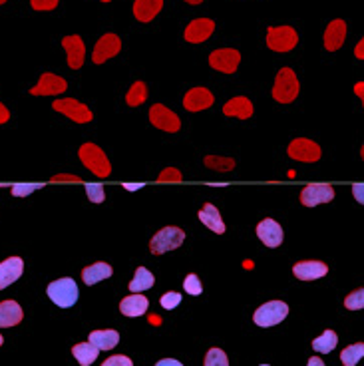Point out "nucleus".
Returning a JSON list of instances; mask_svg holds the SVG:
<instances>
[{
  "label": "nucleus",
  "instance_id": "1",
  "mask_svg": "<svg viewBox=\"0 0 364 366\" xmlns=\"http://www.w3.org/2000/svg\"><path fill=\"white\" fill-rule=\"evenodd\" d=\"M78 156H80V161L84 163L88 170L92 173H96V177H108L109 171H112V165H109L106 154L96 146V144H84L78 149Z\"/></svg>",
  "mask_w": 364,
  "mask_h": 366
},
{
  "label": "nucleus",
  "instance_id": "2",
  "mask_svg": "<svg viewBox=\"0 0 364 366\" xmlns=\"http://www.w3.org/2000/svg\"><path fill=\"white\" fill-rule=\"evenodd\" d=\"M299 96V80L291 68H281L275 86H273V98L279 104H291L292 100Z\"/></svg>",
  "mask_w": 364,
  "mask_h": 366
},
{
  "label": "nucleus",
  "instance_id": "3",
  "mask_svg": "<svg viewBox=\"0 0 364 366\" xmlns=\"http://www.w3.org/2000/svg\"><path fill=\"white\" fill-rule=\"evenodd\" d=\"M185 241V233L180 229V227H163L159 229L151 241H149V251L154 255H163L168 251H173L177 247H182V243Z\"/></svg>",
  "mask_w": 364,
  "mask_h": 366
},
{
  "label": "nucleus",
  "instance_id": "4",
  "mask_svg": "<svg viewBox=\"0 0 364 366\" xmlns=\"http://www.w3.org/2000/svg\"><path fill=\"white\" fill-rule=\"evenodd\" d=\"M46 293L52 299V303L62 306V309L76 305V301H78V287H76V283L70 277H64V279L50 283Z\"/></svg>",
  "mask_w": 364,
  "mask_h": 366
},
{
  "label": "nucleus",
  "instance_id": "5",
  "mask_svg": "<svg viewBox=\"0 0 364 366\" xmlns=\"http://www.w3.org/2000/svg\"><path fill=\"white\" fill-rule=\"evenodd\" d=\"M289 315V306L283 301H271V303H265L261 305L255 311L253 315V320H255L257 327H263V329H269V327H275L283 323Z\"/></svg>",
  "mask_w": 364,
  "mask_h": 366
},
{
  "label": "nucleus",
  "instance_id": "6",
  "mask_svg": "<svg viewBox=\"0 0 364 366\" xmlns=\"http://www.w3.org/2000/svg\"><path fill=\"white\" fill-rule=\"evenodd\" d=\"M299 44V34L291 26H277L267 30V46L273 52H291Z\"/></svg>",
  "mask_w": 364,
  "mask_h": 366
},
{
  "label": "nucleus",
  "instance_id": "7",
  "mask_svg": "<svg viewBox=\"0 0 364 366\" xmlns=\"http://www.w3.org/2000/svg\"><path fill=\"white\" fill-rule=\"evenodd\" d=\"M335 199V187L328 183H309L301 191V203L304 208H316L321 203H330Z\"/></svg>",
  "mask_w": 364,
  "mask_h": 366
},
{
  "label": "nucleus",
  "instance_id": "8",
  "mask_svg": "<svg viewBox=\"0 0 364 366\" xmlns=\"http://www.w3.org/2000/svg\"><path fill=\"white\" fill-rule=\"evenodd\" d=\"M149 122L154 123L158 130L170 132V134L180 132V128H182L180 116L175 111H171L170 108H166L163 104H156V106L149 108Z\"/></svg>",
  "mask_w": 364,
  "mask_h": 366
},
{
  "label": "nucleus",
  "instance_id": "9",
  "mask_svg": "<svg viewBox=\"0 0 364 366\" xmlns=\"http://www.w3.org/2000/svg\"><path fill=\"white\" fill-rule=\"evenodd\" d=\"M52 108L56 111H60V114H64V116H68V118L76 123L92 122V111H90V108H88L86 104H82V102H78V100H56V102H52Z\"/></svg>",
  "mask_w": 364,
  "mask_h": 366
},
{
  "label": "nucleus",
  "instance_id": "10",
  "mask_svg": "<svg viewBox=\"0 0 364 366\" xmlns=\"http://www.w3.org/2000/svg\"><path fill=\"white\" fill-rule=\"evenodd\" d=\"M239 62H241L239 50L219 48L213 50V52L209 54V66H211L213 70H217V72L233 74L239 68Z\"/></svg>",
  "mask_w": 364,
  "mask_h": 366
},
{
  "label": "nucleus",
  "instance_id": "11",
  "mask_svg": "<svg viewBox=\"0 0 364 366\" xmlns=\"http://www.w3.org/2000/svg\"><path fill=\"white\" fill-rule=\"evenodd\" d=\"M323 156L321 146L315 144L313 140H304V137H297L289 144V158L295 161H303V163H313L318 161Z\"/></svg>",
  "mask_w": 364,
  "mask_h": 366
},
{
  "label": "nucleus",
  "instance_id": "12",
  "mask_svg": "<svg viewBox=\"0 0 364 366\" xmlns=\"http://www.w3.org/2000/svg\"><path fill=\"white\" fill-rule=\"evenodd\" d=\"M66 90H68V82L64 78L56 74L44 72L40 76V82L34 88H30V94L32 96H58Z\"/></svg>",
  "mask_w": 364,
  "mask_h": 366
},
{
  "label": "nucleus",
  "instance_id": "13",
  "mask_svg": "<svg viewBox=\"0 0 364 366\" xmlns=\"http://www.w3.org/2000/svg\"><path fill=\"white\" fill-rule=\"evenodd\" d=\"M120 50H121L120 36H116V34H112V32H109V34H104V36L96 42V46H94L92 62H94V64H104V62L109 60V58L118 56Z\"/></svg>",
  "mask_w": 364,
  "mask_h": 366
},
{
  "label": "nucleus",
  "instance_id": "14",
  "mask_svg": "<svg viewBox=\"0 0 364 366\" xmlns=\"http://www.w3.org/2000/svg\"><path fill=\"white\" fill-rule=\"evenodd\" d=\"M213 102H215V96H213L207 88H203V86H197V88H191V90L185 94V98H183V108L187 111H201L211 108Z\"/></svg>",
  "mask_w": 364,
  "mask_h": 366
},
{
  "label": "nucleus",
  "instance_id": "15",
  "mask_svg": "<svg viewBox=\"0 0 364 366\" xmlns=\"http://www.w3.org/2000/svg\"><path fill=\"white\" fill-rule=\"evenodd\" d=\"M213 30H215V22L211 18H195V20H191L187 25L185 32H183V38L189 44H201V42H205L207 38L213 34Z\"/></svg>",
  "mask_w": 364,
  "mask_h": 366
},
{
  "label": "nucleus",
  "instance_id": "16",
  "mask_svg": "<svg viewBox=\"0 0 364 366\" xmlns=\"http://www.w3.org/2000/svg\"><path fill=\"white\" fill-rule=\"evenodd\" d=\"M62 46H64L66 54H68V66H70L72 70H80V68L84 66L86 60L84 40L78 36V34H74V36H64L62 38Z\"/></svg>",
  "mask_w": 364,
  "mask_h": 366
},
{
  "label": "nucleus",
  "instance_id": "17",
  "mask_svg": "<svg viewBox=\"0 0 364 366\" xmlns=\"http://www.w3.org/2000/svg\"><path fill=\"white\" fill-rule=\"evenodd\" d=\"M292 273L301 281H315L327 275L328 267L323 261H299V263H295Z\"/></svg>",
  "mask_w": 364,
  "mask_h": 366
},
{
  "label": "nucleus",
  "instance_id": "18",
  "mask_svg": "<svg viewBox=\"0 0 364 366\" xmlns=\"http://www.w3.org/2000/svg\"><path fill=\"white\" fill-rule=\"evenodd\" d=\"M257 237L267 247L275 249L283 243V227L275 219H263L257 225Z\"/></svg>",
  "mask_w": 364,
  "mask_h": 366
},
{
  "label": "nucleus",
  "instance_id": "19",
  "mask_svg": "<svg viewBox=\"0 0 364 366\" xmlns=\"http://www.w3.org/2000/svg\"><path fill=\"white\" fill-rule=\"evenodd\" d=\"M22 271H25V261L20 257H11V259L2 261L0 263V289H6L16 279H20Z\"/></svg>",
  "mask_w": 364,
  "mask_h": 366
},
{
  "label": "nucleus",
  "instance_id": "20",
  "mask_svg": "<svg viewBox=\"0 0 364 366\" xmlns=\"http://www.w3.org/2000/svg\"><path fill=\"white\" fill-rule=\"evenodd\" d=\"M344 38H346V22L344 20H332L325 30V48L328 52H335V50L342 48L344 44Z\"/></svg>",
  "mask_w": 364,
  "mask_h": 366
},
{
  "label": "nucleus",
  "instance_id": "21",
  "mask_svg": "<svg viewBox=\"0 0 364 366\" xmlns=\"http://www.w3.org/2000/svg\"><path fill=\"white\" fill-rule=\"evenodd\" d=\"M25 318L22 306L16 301H2L0 303V329H11L16 327Z\"/></svg>",
  "mask_w": 364,
  "mask_h": 366
},
{
  "label": "nucleus",
  "instance_id": "22",
  "mask_svg": "<svg viewBox=\"0 0 364 366\" xmlns=\"http://www.w3.org/2000/svg\"><path fill=\"white\" fill-rule=\"evenodd\" d=\"M223 114L231 118H239V120H249L253 116V104L245 96H235L223 106Z\"/></svg>",
  "mask_w": 364,
  "mask_h": 366
},
{
  "label": "nucleus",
  "instance_id": "23",
  "mask_svg": "<svg viewBox=\"0 0 364 366\" xmlns=\"http://www.w3.org/2000/svg\"><path fill=\"white\" fill-rule=\"evenodd\" d=\"M163 8V0H135L134 16L140 22H151Z\"/></svg>",
  "mask_w": 364,
  "mask_h": 366
},
{
  "label": "nucleus",
  "instance_id": "24",
  "mask_svg": "<svg viewBox=\"0 0 364 366\" xmlns=\"http://www.w3.org/2000/svg\"><path fill=\"white\" fill-rule=\"evenodd\" d=\"M197 215H199V221L205 225L207 229H211V231L217 233V235H223V233H225V223H223V217H221L219 209L215 208L213 203H205Z\"/></svg>",
  "mask_w": 364,
  "mask_h": 366
},
{
  "label": "nucleus",
  "instance_id": "25",
  "mask_svg": "<svg viewBox=\"0 0 364 366\" xmlns=\"http://www.w3.org/2000/svg\"><path fill=\"white\" fill-rule=\"evenodd\" d=\"M147 306H149L147 297H144V294H130L120 303V311L121 315H126V317H142V315H146Z\"/></svg>",
  "mask_w": 364,
  "mask_h": 366
},
{
  "label": "nucleus",
  "instance_id": "26",
  "mask_svg": "<svg viewBox=\"0 0 364 366\" xmlns=\"http://www.w3.org/2000/svg\"><path fill=\"white\" fill-rule=\"evenodd\" d=\"M88 342H92L97 351H112L120 342V332L118 330H94V332H90Z\"/></svg>",
  "mask_w": 364,
  "mask_h": 366
},
{
  "label": "nucleus",
  "instance_id": "27",
  "mask_svg": "<svg viewBox=\"0 0 364 366\" xmlns=\"http://www.w3.org/2000/svg\"><path fill=\"white\" fill-rule=\"evenodd\" d=\"M112 265L108 263H96V265H90V267H86L82 271V279H84L86 285H96V283L104 281V279H108L112 277Z\"/></svg>",
  "mask_w": 364,
  "mask_h": 366
},
{
  "label": "nucleus",
  "instance_id": "28",
  "mask_svg": "<svg viewBox=\"0 0 364 366\" xmlns=\"http://www.w3.org/2000/svg\"><path fill=\"white\" fill-rule=\"evenodd\" d=\"M154 285H156V279H154L151 271H147L146 267H137L134 279L130 283V291L132 293H144L147 289H151Z\"/></svg>",
  "mask_w": 364,
  "mask_h": 366
},
{
  "label": "nucleus",
  "instance_id": "29",
  "mask_svg": "<svg viewBox=\"0 0 364 366\" xmlns=\"http://www.w3.org/2000/svg\"><path fill=\"white\" fill-rule=\"evenodd\" d=\"M72 354L74 358L80 362V366H90L97 358L100 351L92 342H80V344H76L72 348Z\"/></svg>",
  "mask_w": 364,
  "mask_h": 366
},
{
  "label": "nucleus",
  "instance_id": "30",
  "mask_svg": "<svg viewBox=\"0 0 364 366\" xmlns=\"http://www.w3.org/2000/svg\"><path fill=\"white\" fill-rule=\"evenodd\" d=\"M337 344H339V337H337V332H335V330H325L318 339L313 341V348H315L316 353L328 354L337 348Z\"/></svg>",
  "mask_w": 364,
  "mask_h": 366
},
{
  "label": "nucleus",
  "instance_id": "31",
  "mask_svg": "<svg viewBox=\"0 0 364 366\" xmlns=\"http://www.w3.org/2000/svg\"><path fill=\"white\" fill-rule=\"evenodd\" d=\"M364 356V342H356L346 346L342 353H340V360L344 366H356L360 362V358Z\"/></svg>",
  "mask_w": 364,
  "mask_h": 366
},
{
  "label": "nucleus",
  "instance_id": "32",
  "mask_svg": "<svg viewBox=\"0 0 364 366\" xmlns=\"http://www.w3.org/2000/svg\"><path fill=\"white\" fill-rule=\"evenodd\" d=\"M147 100V86L146 82H134V86L130 88V92L126 94V102H128V106H140V104H144Z\"/></svg>",
  "mask_w": 364,
  "mask_h": 366
},
{
  "label": "nucleus",
  "instance_id": "33",
  "mask_svg": "<svg viewBox=\"0 0 364 366\" xmlns=\"http://www.w3.org/2000/svg\"><path fill=\"white\" fill-rule=\"evenodd\" d=\"M203 163L215 171H231L235 168V159L219 158V156H209V158L203 159Z\"/></svg>",
  "mask_w": 364,
  "mask_h": 366
},
{
  "label": "nucleus",
  "instance_id": "34",
  "mask_svg": "<svg viewBox=\"0 0 364 366\" xmlns=\"http://www.w3.org/2000/svg\"><path fill=\"white\" fill-rule=\"evenodd\" d=\"M203 366H229V358L221 348H209L205 354Z\"/></svg>",
  "mask_w": 364,
  "mask_h": 366
},
{
  "label": "nucleus",
  "instance_id": "35",
  "mask_svg": "<svg viewBox=\"0 0 364 366\" xmlns=\"http://www.w3.org/2000/svg\"><path fill=\"white\" fill-rule=\"evenodd\" d=\"M183 289H185V293L191 294V297H199V294L203 293V285L199 281V277L197 275H187L185 277V281H183Z\"/></svg>",
  "mask_w": 364,
  "mask_h": 366
},
{
  "label": "nucleus",
  "instance_id": "36",
  "mask_svg": "<svg viewBox=\"0 0 364 366\" xmlns=\"http://www.w3.org/2000/svg\"><path fill=\"white\" fill-rule=\"evenodd\" d=\"M86 194H88V199L92 203H102L106 199V191H104L102 183H88L86 185Z\"/></svg>",
  "mask_w": 364,
  "mask_h": 366
},
{
  "label": "nucleus",
  "instance_id": "37",
  "mask_svg": "<svg viewBox=\"0 0 364 366\" xmlns=\"http://www.w3.org/2000/svg\"><path fill=\"white\" fill-rule=\"evenodd\" d=\"M344 306L349 309V311H360L364 306V291L363 289H356L354 293L346 294V299H344Z\"/></svg>",
  "mask_w": 364,
  "mask_h": 366
},
{
  "label": "nucleus",
  "instance_id": "38",
  "mask_svg": "<svg viewBox=\"0 0 364 366\" xmlns=\"http://www.w3.org/2000/svg\"><path fill=\"white\" fill-rule=\"evenodd\" d=\"M38 189H42V183H16V185L11 187L13 196L16 197L30 196L32 191H38Z\"/></svg>",
  "mask_w": 364,
  "mask_h": 366
},
{
  "label": "nucleus",
  "instance_id": "39",
  "mask_svg": "<svg viewBox=\"0 0 364 366\" xmlns=\"http://www.w3.org/2000/svg\"><path fill=\"white\" fill-rule=\"evenodd\" d=\"M161 306L163 309H175V306L182 303V294L177 293V291H170V293H166L161 297Z\"/></svg>",
  "mask_w": 364,
  "mask_h": 366
},
{
  "label": "nucleus",
  "instance_id": "40",
  "mask_svg": "<svg viewBox=\"0 0 364 366\" xmlns=\"http://www.w3.org/2000/svg\"><path fill=\"white\" fill-rule=\"evenodd\" d=\"M183 175L182 171L175 170V168H166V170L161 171L158 175V182H182Z\"/></svg>",
  "mask_w": 364,
  "mask_h": 366
},
{
  "label": "nucleus",
  "instance_id": "41",
  "mask_svg": "<svg viewBox=\"0 0 364 366\" xmlns=\"http://www.w3.org/2000/svg\"><path fill=\"white\" fill-rule=\"evenodd\" d=\"M102 366H134L132 362V358H128L126 354H114V356H109L106 358Z\"/></svg>",
  "mask_w": 364,
  "mask_h": 366
},
{
  "label": "nucleus",
  "instance_id": "42",
  "mask_svg": "<svg viewBox=\"0 0 364 366\" xmlns=\"http://www.w3.org/2000/svg\"><path fill=\"white\" fill-rule=\"evenodd\" d=\"M58 2L60 0H30V4H32V8L34 11H54L56 6H58Z\"/></svg>",
  "mask_w": 364,
  "mask_h": 366
},
{
  "label": "nucleus",
  "instance_id": "43",
  "mask_svg": "<svg viewBox=\"0 0 364 366\" xmlns=\"http://www.w3.org/2000/svg\"><path fill=\"white\" fill-rule=\"evenodd\" d=\"M52 182H80V177L78 175H70V173H60V175H54L52 177Z\"/></svg>",
  "mask_w": 364,
  "mask_h": 366
},
{
  "label": "nucleus",
  "instance_id": "44",
  "mask_svg": "<svg viewBox=\"0 0 364 366\" xmlns=\"http://www.w3.org/2000/svg\"><path fill=\"white\" fill-rule=\"evenodd\" d=\"M363 191H364L363 183H354V185H352V194H354V197H356V201H358V203H364Z\"/></svg>",
  "mask_w": 364,
  "mask_h": 366
},
{
  "label": "nucleus",
  "instance_id": "45",
  "mask_svg": "<svg viewBox=\"0 0 364 366\" xmlns=\"http://www.w3.org/2000/svg\"><path fill=\"white\" fill-rule=\"evenodd\" d=\"M8 120H11V111L4 104H0V123H6Z\"/></svg>",
  "mask_w": 364,
  "mask_h": 366
},
{
  "label": "nucleus",
  "instance_id": "46",
  "mask_svg": "<svg viewBox=\"0 0 364 366\" xmlns=\"http://www.w3.org/2000/svg\"><path fill=\"white\" fill-rule=\"evenodd\" d=\"M156 366H183L180 360H175V358H163V360H159Z\"/></svg>",
  "mask_w": 364,
  "mask_h": 366
},
{
  "label": "nucleus",
  "instance_id": "47",
  "mask_svg": "<svg viewBox=\"0 0 364 366\" xmlns=\"http://www.w3.org/2000/svg\"><path fill=\"white\" fill-rule=\"evenodd\" d=\"M354 54H356V58H358V60H364V40H360V42L356 44Z\"/></svg>",
  "mask_w": 364,
  "mask_h": 366
},
{
  "label": "nucleus",
  "instance_id": "48",
  "mask_svg": "<svg viewBox=\"0 0 364 366\" xmlns=\"http://www.w3.org/2000/svg\"><path fill=\"white\" fill-rule=\"evenodd\" d=\"M354 92H356V96L360 100H364V84L363 82H358V84L354 86Z\"/></svg>",
  "mask_w": 364,
  "mask_h": 366
},
{
  "label": "nucleus",
  "instance_id": "49",
  "mask_svg": "<svg viewBox=\"0 0 364 366\" xmlns=\"http://www.w3.org/2000/svg\"><path fill=\"white\" fill-rule=\"evenodd\" d=\"M306 366H325V362H323V358L315 356V358H311V360H309V365Z\"/></svg>",
  "mask_w": 364,
  "mask_h": 366
},
{
  "label": "nucleus",
  "instance_id": "50",
  "mask_svg": "<svg viewBox=\"0 0 364 366\" xmlns=\"http://www.w3.org/2000/svg\"><path fill=\"white\" fill-rule=\"evenodd\" d=\"M142 185L140 183H135V185H130V183H123V189H128V191H135V189H140Z\"/></svg>",
  "mask_w": 364,
  "mask_h": 366
},
{
  "label": "nucleus",
  "instance_id": "51",
  "mask_svg": "<svg viewBox=\"0 0 364 366\" xmlns=\"http://www.w3.org/2000/svg\"><path fill=\"white\" fill-rule=\"evenodd\" d=\"M185 2H187V4H201L203 0H185Z\"/></svg>",
  "mask_w": 364,
  "mask_h": 366
},
{
  "label": "nucleus",
  "instance_id": "52",
  "mask_svg": "<svg viewBox=\"0 0 364 366\" xmlns=\"http://www.w3.org/2000/svg\"><path fill=\"white\" fill-rule=\"evenodd\" d=\"M2 342H4V339H2V337H0V346H2Z\"/></svg>",
  "mask_w": 364,
  "mask_h": 366
},
{
  "label": "nucleus",
  "instance_id": "53",
  "mask_svg": "<svg viewBox=\"0 0 364 366\" xmlns=\"http://www.w3.org/2000/svg\"><path fill=\"white\" fill-rule=\"evenodd\" d=\"M4 2H6V0H0V4H4Z\"/></svg>",
  "mask_w": 364,
  "mask_h": 366
},
{
  "label": "nucleus",
  "instance_id": "54",
  "mask_svg": "<svg viewBox=\"0 0 364 366\" xmlns=\"http://www.w3.org/2000/svg\"><path fill=\"white\" fill-rule=\"evenodd\" d=\"M100 2H109V0H100Z\"/></svg>",
  "mask_w": 364,
  "mask_h": 366
},
{
  "label": "nucleus",
  "instance_id": "55",
  "mask_svg": "<svg viewBox=\"0 0 364 366\" xmlns=\"http://www.w3.org/2000/svg\"><path fill=\"white\" fill-rule=\"evenodd\" d=\"M259 366H269V365H259Z\"/></svg>",
  "mask_w": 364,
  "mask_h": 366
}]
</instances>
